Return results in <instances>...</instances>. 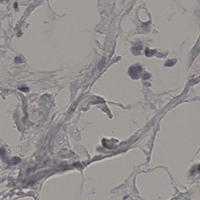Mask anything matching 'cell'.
I'll list each match as a JSON object with an SVG mask.
<instances>
[{
    "label": "cell",
    "instance_id": "cell-1",
    "mask_svg": "<svg viewBox=\"0 0 200 200\" xmlns=\"http://www.w3.org/2000/svg\"><path fill=\"white\" fill-rule=\"evenodd\" d=\"M141 70V67L139 65H136L130 67L129 69L128 73L132 78L137 80L139 78Z\"/></svg>",
    "mask_w": 200,
    "mask_h": 200
},
{
    "label": "cell",
    "instance_id": "cell-2",
    "mask_svg": "<svg viewBox=\"0 0 200 200\" xmlns=\"http://www.w3.org/2000/svg\"><path fill=\"white\" fill-rule=\"evenodd\" d=\"M142 45L140 43H136L132 49V53L134 55H138L140 54L142 50Z\"/></svg>",
    "mask_w": 200,
    "mask_h": 200
},
{
    "label": "cell",
    "instance_id": "cell-3",
    "mask_svg": "<svg viewBox=\"0 0 200 200\" xmlns=\"http://www.w3.org/2000/svg\"><path fill=\"white\" fill-rule=\"evenodd\" d=\"M176 61L177 60L176 59L168 60L165 63V66L166 67H172V66H174V65L176 64Z\"/></svg>",
    "mask_w": 200,
    "mask_h": 200
},
{
    "label": "cell",
    "instance_id": "cell-4",
    "mask_svg": "<svg viewBox=\"0 0 200 200\" xmlns=\"http://www.w3.org/2000/svg\"><path fill=\"white\" fill-rule=\"evenodd\" d=\"M157 52L156 50L147 49L145 51V55L146 56L148 57H150L151 56L155 54V53H156Z\"/></svg>",
    "mask_w": 200,
    "mask_h": 200
},
{
    "label": "cell",
    "instance_id": "cell-5",
    "mask_svg": "<svg viewBox=\"0 0 200 200\" xmlns=\"http://www.w3.org/2000/svg\"><path fill=\"white\" fill-rule=\"evenodd\" d=\"M21 161V159L20 158L15 156L12 158L11 161V163L13 165H15V164H17L20 162Z\"/></svg>",
    "mask_w": 200,
    "mask_h": 200
},
{
    "label": "cell",
    "instance_id": "cell-6",
    "mask_svg": "<svg viewBox=\"0 0 200 200\" xmlns=\"http://www.w3.org/2000/svg\"><path fill=\"white\" fill-rule=\"evenodd\" d=\"M150 76H151V75L149 73H144L143 75L142 78L143 80H148L150 78Z\"/></svg>",
    "mask_w": 200,
    "mask_h": 200
},
{
    "label": "cell",
    "instance_id": "cell-7",
    "mask_svg": "<svg viewBox=\"0 0 200 200\" xmlns=\"http://www.w3.org/2000/svg\"><path fill=\"white\" fill-rule=\"evenodd\" d=\"M19 90H21V91L24 92H28L29 91V88L28 87H22L19 88Z\"/></svg>",
    "mask_w": 200,
    "mask_h": 200
},
{
    "label": "cell",
    "instance_id": "cell-8",
    "mask_svg": "<svg viewBox=\"0 0 200 200\" xmlns=\"http://www.w3.org/2000/svg\"><path fill=\"white\" fill-rule=\"evenodd\" d=\"M15 61L16 63H22V60L20 57H16L15 58Z\"/></svg>",
    "mask_w": 200,
    "mask_h": 200
},
{
    "label": "cell",
    "instance_id": "cell-9",
    "mask_svg": "<svg viewBox=\"0 0 200 200\" xmlns=\"http://www.w3.org/2000/svg\"><path fill=\"white\" fill-rule=\"evenodd\" d=\"M5 149L4 147H1L0 149V155H3L5 154Z\"/></svg>",
    "mask_w": 200,
    "mask_h": 200
},
{
    "label": "cell",
    "instance_id": "cell-10",
    "mask_svg": "<svg viewBox=\"0 0 200 200\" xmlns=\"http://www.w3.org/2000/svg\"><path fill=\"white\" fill-rule=\"evenodd\" d=\"M22 33L21 32H18V33H17V36H21L22 35Z\"/></svg>",
    "mask_w": 200,
    "mask_h": 200
},
{
    "label": "cell",
    "instance_id": "cell-11",
    "mask_svg": "<svg viewBox=\"0 0 200 200\" xmlns=\"http://www.w3.org/2000/svg\"><path fill=\"white\" fill-rule=\"evenodd\" d=\"M14 8H17V3L16 2V3H15V4L14 5Z\"/></svg>",
    "mask_w": 200,
    "mask_h": 200
}]
</instances>
